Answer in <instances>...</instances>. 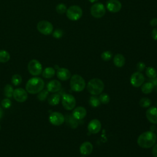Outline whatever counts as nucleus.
Instances as JSON below:
<instances>
[{
    "instance_id": "nucleus-24",
    "label": "nucleus",
    "mask_w": 157,
    "mask_h": 157,
    "mask_svg": "<svg viewBox=\"0 0 157 157\" xmlns=\"http://www.w3.org/2000/svg\"><path fill=\"white\" fill-rule=\"evenodd\" d=\"M154 88L153 85L150 82H146L143 83L141 87V90L143 93L144 94H149L150 93Z\"/></svg>"
},
{
    "instance_id": "nucleus-11",
    "label": "nucleus",
    "mask_w": 157,
    "mask_h": 157,
    "mask_svg": "<svg viewBox=\"0 0 157 157\" xmlns=\"http://www.w3.org/2000/svg\"><path fill=\"white\" fill-rule=\"evenodd\" d=\"M49 121L52 124L55 126H59L64 123L65 121V118L61 113L54 112L50 115Z\"/></svg>"
},
{
    "instance_id": "nucleus-1",
    "label": "nucleus",
    "mask_w": 157,
    "mask_h": 157,
    "mask_svg": "<svg viewBox=\"0 0 157 157\" xmlns=\"http://www.w3.org/2000/svg\"><path fill=\"white\" fill-rule=\"evenodd\" d=\"M156 139V136L153 131H146L139 136L137 144L142 148H149L155 144Z\"/></svg>"
},
{
    "instance_id": "nucleus-38",
    "label": "nucleus",
    "mask_w": 157,
    "mask_h": 157,
    "mask_svg": "<svg viewBox=\"0 0 157 157\" xmlns=\"http://www.w3.org/2000/svg\"><path fill=\"white\" fill-rule=\"evenodd\" d=\"M151 37L155 40H157V28L153 29L151 31Z\"/></svg>"
},
{
    "instance_id": "nucleus-28",
    "label": "nucleus",
    "mask_w": 157,
    "mask_h": 157,
    "mask_svg": "<svg viewBox=\"0 0 157 157\" xmlns=\"http://www.w3.org/2000/svg\"><path fill=\"white\" fill-rule=\"evenodd\" d=\"M13 86L9 84L6 85V86L4 88V94L7 98H11L13 96Z\"/></svg>"
},
{
    "instance_id": "nucleus-27",
    "label": "nucleus",
    "mask_w": 157,
    "mask_h": 157,
    "mask_svg": "<svg viewBox=\"0 0 157 157\" xmlns=\"http://www.w3.org/2000/svg\"><path fill=\"white\" fill-rule=\"evenodd\" d=\"M100 100L99 98H98L96 96L94 95L90 98L89 99V104L91 106L93 107H98L100 105Z\"/></svg>"
},
{
    "instance_id": "nucleus-23",
    "label": "nucleus",
    "mask_w": 157,
    "mask_h": 157,
    "mask_svg": "<svg viewBox=\"0 0 157 157\" xmlns=\"http://www.w3.org/2000/svg\"><path fill=\"white\" fill-rule=\"evenodd\" d=\"M55 71L52 67H47L42 71V76L46 78H50L55 75Z\"/></svg>"
},
{
    "instance_id": "nucleus-20",
    "label": "nucleus",
    "mask_w": 157,
    "mask_h": 157,
    "mask_svg": "<svg viewBox=\"0 0 157 157\" xmlns=\"http://www.w3.org/2000/svg\"><path fill=\"white\" fill-rule=\"evenodd\" d=\"M64 118H65V121H66L67 124L69 127H71L73 129L77 128V126L78 125V122L76 118H75L72 114H67Z\"/></svg>"
},
{
    "instance_id": "nucleus-31",
    "label": "nucleus",
    "mask_w": 157,
    "mask_h": 157,
    "mask_svg": "<svg viewBox=\"0 0 157 157\" xmlns=\"http://www.w3.org/2000/svg\"><path fill=\"white\" fill-rule=\"evenodd\" d=\"M101 57L102 60H104L105 61H108L112 58V53L110 51H109V50L104 51L102 53V54L101 55Z\"/></svg>"
},
{
    "instance_id": "nucleus-30",
    "label": "nucleus",
    "mask_w": 157,
    "mask_h": 157,
    "mask_svg": "<svg viewBox=\"0 0 157 157\" xmlns=\"http://www.w3.org/2000/svg\"><path fill=\"white\" fill-rule=\"evenodd\" d=\"M66 6L64 3H59L56 7V10L59 14H63L66 12L67 10Z\"/></svg>"
},
{
    "instance_id": "nucleus-16",
    "label": "nucleus",
    "mask_w": 157,
    "mask_h": 157,
    "mask_svg": "<svg viewBox=\"0 0 157 157\" xmlns=\"http://www.w3.org/2000/svg\"><path fill=\"white\" fill-rule=\"evenodd\" d=\"M56 75L60 80L66 81L71 78V74L69 69L64 67H61L58 69L56 72Z\"/></svg>"
},
{
    "instance_id": "nucleus-17",
    "label": "nucleus",
    "mask_w": 157,
    "mask_h": 157,
    "mask_svg": "<svg viewBox=\"0 0 157 157\" xmlns=\"http://www.w3.org/2000/svg\"><path fill=\"white\" fill-rule=\"evenodd\" d=\"M72 115L77 120H82L86 115V110L83 107L78 106L74 109Z\"/></svg>"
},
{
    "instance_id": "nucleus-21",
    "label": "nucleus",
    "mask_w": 157,
    "mask_h": 157,
    "mask_svg": "<svg viewBox=\"0 0 157 157\" xmlns=\"http://www.w3.org/2000/svg\"><path fill=\"white\" fill-rule=\"evenodd\" d=\"M113 64L118 67H123L125 64V58L120 53H117L113 57Z\"/></svg>"
},
{
    "instance_id": "nucleus-35",
    "label": "nucleus",
    "mask_w": 157,
    "mask_h": 157,
    "mask_svg": "<svg viewBox=\"0 0 157 157\" xmlns=\"http://www.w3.org/2000/svg\"><path fill=\"white\" fill-rule=\"evenodd\" d=\"M52 33L53 36L56 39H60L63 35V31L61 29H56Z\"/></svg>"
},
{
    "instance_id": "nucleus-15",
    "label": "nucleus",
    "mask_w": 157,
    "mask_h": 157,
    "mask_svg": "<svg viewBox=\"0 0 157 157\" xmlns=\"http://www.w3.org/2000/svg\"><path fill=\"white\" fill-rule=\"evenodd\" d=\"M146 117L150 123L157 124V108L155 107H150L146 112Z\"/></svg>"
},
{
    "instance_id": "nucleus-8",
    "label": "nucleus",
    "mask_w": 157,
    "mask_h": 157,
    "mask_svg": "<svg viewBox=\"0 0 157 157\" xmlns=\"http://www.w3.org/2000/svg\"><path fill=\"white\" fill-rule=\"evenodd\" d=\"M37 30L42 34L50 35L53 31V26L52 24L46 20H42L37 25Z\"/></svg>"
},
{
    "instance_id": "nucleus-5",
    "label": "nucleus",
    "mask_w": 157,
    "mask_h": 157,
    "mask_svg": "<svg viewBox=\"0 0 157 157\" xmlns=\"http://www.w3.org/2000/svg\"><path fill=\"white\" fill-rule=\"evenodd\" d=\"M83 14L82 8L77 5L70 6L66 10V16L71 21L79 20Z\"/></svg>"
},
{
    "instance_id": "nucleus-19",
    "label": "nucleus",
    "mask_w": 157,
    "mask_h": 157,
    "mask_svg": "<svg viewBox=\"0 0 157 157\" xmlns=\"http://www.w3.org/2000/svg\"><path fill=\"white\" fill-rule=\"evenodd\" d=\"M47 88L48 92L55 93L59 91L61 88V83L56 80L50 81L47 85Z\"/></svg>"
},
{
    "instance_id": "nucleus-43",
    "label": "nucleus",
    "mask_w": 157,
    "mask_h": 157,
    "mask_svg": "<svg viewBox=\"0 0 157 157\" xmlns=\"http://www.w3.org/2000/svg\"><path fill=\"white\" fill-rule=\"evenodd\" d=\"M90 2H91V3H94V2H97L98 0H88Z\"/></svg>"
},
{
    "instance_id": "nucleus-13",
    "label": "nucleus",
    "mask_w": 157,
    "mask_h": 157,
    "mask_svg": "<svg viewBox=\"0 0 157 157\" xmlns=\"http://www.w3.org/2000/svg\"><path fill=\"white\" fill-rule=\"evenodd\" d=\"M107 9L112 13L118 12L121 9V3L118 0H108L106 2Z\"/></svg>"
},
{
    "instance_id": "nucleus-37",
    "label": "nucleus",
    "mask_w": 157,
    "mask_h": 157,
    "mask_svg": "<svg viewBox=\"0 0 157 157\" xmlns=\"http://www.w3.org/2000/svg\"><path fill=\"white\" fill-rule=\"evenodd\" d=\"M136 67L139 72H142L145 69V64L144 63H143L142 61H139L137 63V64L136 65Z\"/></svg>"
},
{
    "instance_id": "nucleus-22",
    "label": "nucleus",
    "mask_w": 157,
    "mask_h": 157,
    "mask_svg": "<svg viewBox=\"0 0 157 157\" xmlns=\"http://www.w3.org/2000/svg\"><path fill=\"white\" fill-rule=\"evenodd\" d=\"M61 97L58 94H53L48 99V102L50 105H56L59 104Z\"/></svg>"
},
{
    "instance_id": "nucleus-29",
    "label": "nucleus",
    "mask_w": 157,
    "mask_h": 157,
    "mask_svg": "<svg viewBox=\"0 0 157 157\" xmlns=\"http://www.w3.org/2000/svg\"><path fill=\"white\" fill-rule=\"evenodd\" d=\"M151 104V101L149 98H143L139 101V105L142 107H148Z\"/></svg>"
},
{
    "instance_id": "nucleus-4",
    "label": "nucleus",
    "mask_w": 157,
    "mask_h": 157,
    "mask_svg": "<svg viewBox=\"0 0 157 157\" xmlns=\"http://www.w3.org/2000/svg\"><path fill=\"white\" fill-rule=\"evenodd\" d=\"M85 81L81 75L75 74L71 77L70 86L72 91L75 92H80L85 89Z\"/></svg>"
},
{
    "instance_id": "nucleus-10",
    "label": "nucleus",
    "mask_w": 157,
    "mask_h": 157,
    "mask_svg": "<svg viewBox=\"0 0 157 157\" xmlns=\"http://www.w3.org/2000/svg\"><path fill=\"white\" fill-rule=\"evenodd\" d=\"M145 80L144 75L140 72H134L130 78V82L134 87H139L142 85Z\"/></svg>"
},
{
    "instance_id": "nucleus-39",
    "label": "nucleus",
    "mask_w": 157,
    "mask_h": 157,
    "mask_svg": "<svg viewBox=\"0 0 157 157\" xmlns=\"http://www.w3.org/2000/svg\"><path fill=\"white\" fill-rule=\"evenodd\" d=\"M150 25L151 26H157V18H153L150 21Z\"/></svg>"
},
{
    "instance_id": "nucleus-25",
    "label": "nucleus",
    "mask_w": 157,
    "mask_h": 157,
    "mask_svg": "<svg viewBox=\"0 0 157 157\" xmlns=\"http://www.w3.org/2000/svg\"><path fill=\"white\" fill-rule=\"evenodd\" d=\"M10 55L8 52L4 50H0V63H6L9 61Z\"/></svg>"
},
{
    "instance_id": "nucleus-41",
    "label": "nucleus",
    "mask_w": 157,
    "mask_h": 157,
    "mask_svg": "<svg viewBox=\"0 0 157 157\" xmlns=\"http://www.w3.org/2000/svg\"><path fill=\"white\" fill-rule=\"evenodd\" d=\"M150 81L153 85L154 86H157V77H155L153 78H151Z\"/></svg>"
},
{
    "instance_id": "nucleus-33",
    "label": "nucleus",
    "mask_w": 157,
    "mask_h": 157,
    "mask_svg": "<svg viewBox=\"0 0 157 157\" xmlns=\"http://www.w3.org/2000/svg\"><path fill=\"white\" fill-rule=\"evenodd\" d=\"M99 100H100V102L104 104H106L107 103L109 102L110 100V98L109 97V96L106 94V93H102V94H101L99 97Z\"/></svg>"
},
{
    "instance_id": "nucleus-18",
    "label": "nucleus",
    "mask_w": 157,
    "mask_h": 157,
    "mask_svg": "<svg viewBox=\"0 0 157 157\" xmlns=\"http://www.w3.org/2000/svg\"><path fill=\"white\" fill-rule=\"evenodd\" d=\"M93 149V147L91 143L90 142H85L81 144L80 147V153L83 155L86 156L91 153Z\"/></svg>"
},
{
    "instance_id": "nucleus-12",
    "label": "nucleus",
    "mask_w": 157,
    "mask_h": 157,
    "mask_svg": "<svg viewBox=\"0 0 157 157\" xmlns=\"http://www.w3.org/2000/svg\"><path fill=\"white\" fill-rule=\"evenodd\" d=\"M13 97L17 102H23L28 98V93L26 90L21 88H18L13 90Z\"/></svg>"
},
{
    "instance_id": "nucleus-42",
    "label": "nucleus",
    "mask_w": 157,
    "mask_h": 157,
    "mask_svg": "<svg viewBox=\"0 0 157 157\" xmlns=\"http://www.w3.org/2000/svg\"><path fill=\"white\" fill-rule=\"evenodd\" d=\"M2 115H3V111H2V108L0 107V120H1V118L2 117Z\"/></svg>"
},
{
    "instance_id": "nucleus-40",
    "label": "nucleus",
    "mask_w": 157,
    "mask_h": 157,
    "mask_svg": "<svg viewBox=\"0 0 157 157\" xmlns=\"http://www.w3.org/2000/svg\"><path fill=\"white\" fill-rule=\"evenodd\" d=\"M152 155L154 157H157V144H155L153 147Z\"/></svg>"
},
{
    "instance_id": "nucleus-32",
    "label": "nucleus",
    "mask_w": 157,
    "mask_h": 157,
    "mask_svg": "<svg viewBox=\"0 0 157 157\" xmlns=\"http://www.w3.org/2000/svg\"><path fill=\"white\" fill-rule=\"evenodd\" d=\"M22 82L21 77L18 74H15L12 77V82L15 86L19 85Z\"/></svg>"
},
{
    "instance_id": "nucleus-9",
    "label": "nucleus",
    "mask_w": 157,
    "mask_h": 157,
    "mask_svg": "<svg viewBox=\"0 0 157 157\" xmlns=\"http://www.w3.org/2000/svg\"><path fill=\"white\" fill-rule=\"evenodd\" d=\"M61 102L63 107L67 110H72L76 105L75 98L70 94H65L63 96Z\"/></svg>"
},
{
    "instance_id": "nucleus-14",
    "label": "nucleus",
    "mask_w": 157,
    "mask_h": 157,
    "mask_svg": "<svg viewBox=\"0 0 157 157\" xmlns=\"http://www.w3.org/2000/svg\"><path fill=\"white\" fill-rule=\"evenodd\" d=\"M101 129V123L98 119H93L88 124V130L91 134H97Z\"/></svg>"
},
{
    "instance_id": "nucleus-6",
    "label": "nucleus",
    "mask_w": 157,
    "mask_h": 157,
    "mask_svg": "<svg viewBox=\"0 0 157 157\" xmlns=\"http://www.w3.org/2000/svg\"><path fill=\"white\" fill-rule=\"evenodd\" d=\"M90 13L93 17L100 18L105 14V7L101 2H96L91 7Z\"/></svg>"
},
{
    "instance_id": "nucleus-36",
    "label": "nucleus",
    "mask_w": 157,
    "mask_h": 157,
    "mask_svg": "<svg viewBox=\"0 0 157 157\" xmlns=\"http://www.w3.org/2000/svg\"><path fill=\"white\" fill-rule=\"evenodd\" d=\"M11 101L8 98H6V99H4L2 102H1V105L4 108H9L10 106H11Z\"/></svg>"
},
{
    "instance_id": "nucleus-34",
    "label": "nucleus",
    "mask_w": 157,
    "mask_h": 157,
    "mask_svg": "<svg viewBox=\"0 0 157 157\" xmlns=\"http://www.w3.org/2000/svg\"><path fill=\"white\" fill-rule=\"evenodd\" d=\"M48 94V90H42L39 93H38L37 99L40 101H43L47 98Z\"/></svg>"
},
{
    "instance_id": "nucleus-2",
    "label": "nucleus",
    "mask_w": 157,
    "mask_h": 157,
    "mask_svg": "<svg viewBox=\"0 0 157 157\" xmlns=\"http://www.w3.org/2000/svg\"><path fill=\"white\" fill-rule=\"evenodd\" d=\"M44 88V80L37 77L30 78L26 84V90L30 94H37Z\"/></svg>"
},
{
    "instance_id": "nucleus-3",
    "label": "nucleus",
    "mask_w": 157,
    "mask_h": 157,
    "mask_svg": "<svg viewBox=\"0 0 157 157\" xmlns=\"http://www.w3.org/2000/svg\"><path fill=\"white\" fill-rule=\"evenodd\" d=\"M104 88V84L102 80L94 78L91 79L86 85V89L92 95L100 94Z\"/></svg>"
},
{
    "instance_id": "nucleus-7",
    "label": "nucleus",
    "mask_w": 157,
    "mask_h": 157,
    "mask_svg": "<svg viewBox=\"0 0 157 157\" xmlns=\"http://www.w3.org/2000/svg\"><path fill=\"white\" fill-rule=\"evenodd\" d=\"M28 69L32 75L37 76L42 72V66L38 60L32 59L28 64Z\"/></svg>"
},
{
    "instance_id": "nucleus-26",
    "label": "nucleus",
    "mask_w": 157,
    "mask_h": 157,
    "mask_svg": "<svg viewBox=\"0 0 157 157\" xmlns=\"http://www.w3.org/2000/svg\"><path fill=\"white\" fill-rule=\"evenodd\" d=\"M145 74L147 76L150 78H153L157 76L156 71L153 67H148L145 70Z\"/></svg>"
},
{
    "instance_id": "nucleus-44",
    "label": "nucleus",
    "mask_w": 157,
    "mask_h": 157,
    "mask_svg": "<svg viewBox=\"0 0 157 157\" xmlns=\"http://www.w3.org/2000/svg\"><path fill=\"white\" fill-rule=\"evenodd\" d=\"M0 129H1V126H0Z\"/></svg>"
}]
</instances>
